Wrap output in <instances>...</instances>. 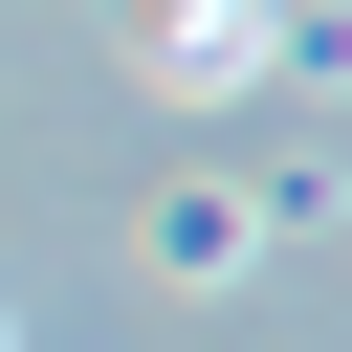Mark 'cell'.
<instances>
[{"mask_svg":"<svg viewBox=\"0 0 352 352\" xmlns=\"http://www.w3.org/2000/svg\"><path fill=\"white\" fill-rule=\"evenodd\" d=\"M286 220H308V176H176L154 198V286H242Z\"/></svg>","mask_w":352,"mask_h":352,"instance_id":"obj_1","label":"cell"},{"mask_svg":"<svg viewBox=\"0 0 352 352\" xmlns=\"http://www.w3.org/2000/svg\"><path fill=\"white\" fill-rule=\"evenodd\" d=\"M132 66L154 88H264L286 66V0H132Z\"/></svg>","mask_w":352,"mask_h":352,"instance_id":"obj_2","label":"cell"},{"mask_svg":"<svg viewBox=\"0 0 352 352\" xmlns=\"http://www.w3.org/2000/svg\"><path fill=\"white\" fill-rule=\"evenodd\" d=\"M0 352H22V330H0Z\"/></svg>","mask_w":352,"mask_h":352,"instance_id":"obj_3","label":"cell"}]
</instances>
